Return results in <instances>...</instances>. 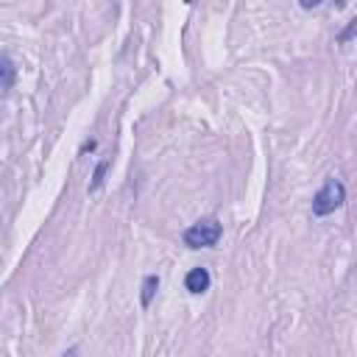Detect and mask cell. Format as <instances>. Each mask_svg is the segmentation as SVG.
Listing matches in <instances>:
<instances>
[{
  "mask_svg": "<svg viewBox=\"0 0 357 357\" xmlns=\"http://www.w3.org/2000/svg\"><path fill=\"white\" fill-rule=\"evenodd\" d=\"M343 201H346V187H343V181L335 178V176H329V178L324 181V187L312 195V215H315V218H326V215H332L335 209H340Z\"/></svg>",
  "mask_w": 357,
  "mask_h": 357,
  "instance_id": "6da1fadb",
  "label": "cell"
},
{
  "mask_svg": "<svg viewBox=\"0 0 357 357\" xmlns=\"http://www.w3.org/2000/svg\"><path fill=\"white\" fill-rule=\"evenodd\" d=\"M223 234V226L218 218H201L190 229H184V245L190 248H212Z\"/></svg>",
  "mask_w": 357,
  "mask_h": 357,
  "instance_id": "7a4b0ae2",
  "label": "cell"
},
{
  "mask_svg": "<svg viewBox=\"0 0 357 357\" xmlns=\"http://www.w3.org/2000/svg\"><path fill=\"white\" fill-rule=\"evenodd\" d=\"M209 284H212V276H209V271L206 268H192L187 276H184V287L190 290V293H206L209 290Z\"/></svg>",
  "mask_w": 357,
  "mask_h": 357,
  "instance_id": "3957f363",
  "label": "cell"
},
{
  "mask_svg": "<svg viewBox=\"0 0 357 357\" xmlns=\"http://www.w3.org/2000/svg\"><path fill=\"white\" fill-rule=\"evenodd\" d=\"M17 81V64L11 61L8 53H0V95H8Z\"/></svg>",
  "mask_w": 357,
  "mask_h": 357,
  "instance_id": "277c9868",
  "label": "cell"
},
{
  "mask_svg": "<svg viewBox=\"0 0 357 357\" xmlns=\"http://www.w3.org/2000/svg\"><path fill=\"white\" fill-rule=\"evenodd\" d=\"M142 293H139V304L148 310L151 307V301H153V296H156V290H159V276L156 273H148L145 279H142V287H139Z\"/></svg>",
  "mask_w": 357,
  "mask_h": 357,
  "instance_id": "5b68a950",
  "label": "cell"
},
{
  "mask_svg": "<svg viewBox=\"0 0 357 357\" xmlns=\"http://www.w3.org/2000/svg\"><path fill=\"white\" fill-rule=\"evenodd\" d=\"M109 159H100L98 165H95V173H92V181H89V192H98L100 187H103V181H106V170H109Z\"/></svg>",
  "mask_w": 357,
  "mask_h": 357,
  "instance_id": "8992f818",
  "label": "cell"
},
{
  "mask_svg": "<svg viewBox=\"0 0 357 357\" xmlns=\"http://www.w3.org/2000/svg\"><path fill=\"white\" fill-rule=\"evenodd\" d=\"M354 31H357V20H351V22L346 25V31H343V33L337 36V45H346V42H349V39L354 36Z\"/></svg>",
  "mask_w": 357,
  "mask_h": 357,
  "instance_id": "52a82bcc",
  "label": "cell"
},
{
  "mask_svg": "<svg viewBox=\"0 0 357 357\" xmlns=\"http://www.w3.org/2000/svg\"><path fill=\"white\" fill-rule=\"evenodd\" d=\"M98 148V139H86L81 148H78V153H86V151H95Z\"/></svg>",
  "mask_w": 357,
  "mask_h": 357,
  "instance_id": "ba28073f",
  "label": "cell"
},
{
  "mask_svg": "<svg viewBox=\"0 0 357 357\" xmlns=\"http://www.w3.org/2000/svg\"><path fill=\"white\" fill-rule=\"evenodd\" d=\"M59 357H78V346H70L64 354H59Z\"/></svg>",
  "mask_w": 357,
  "mask_h": 357,
  "instance_id": "9c48e42d",
  "label": "cell"
}]
</instances>
